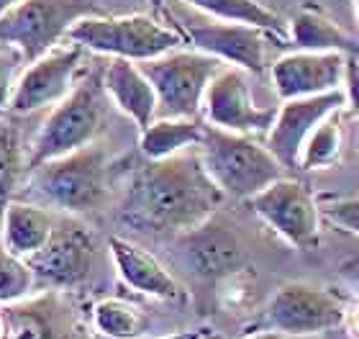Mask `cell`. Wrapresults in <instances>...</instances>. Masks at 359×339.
Returning a JSON list of instances; mask_svg holds the SVG:
<instances>
[{
	"mask_svg": "<svg viewBox=\"0 0 359 339\" xmlns=\"http://www.w3.org/2000/svg\"><path fill=\"white\" fill-rule=\"evenodd\" d=\"M157 93V116L167 119H198L203 108V95L210 80L218 75L224 62L193 52H172L147 62H136Z\"/></svg>",
	"mask_w": 359,
	"mask_h": 339,
	"instance_id": "obj_7",
	"label": "cell"
},
{
	"mask_svg": "<svg viewBox=\"0 0 359 339\" xmlns=\"http://www.w3.org/2000/svg\"><path fill=\"white\" fill-rule=\"evenodd\" d=\"M85 60V49L69 41L67 46H54L39 60L29 62L15 80L8 113H34L46 106H57L72 88Z\"/></svg>",
	"mask_w": 359,
	"mask_h": 339,
	"instance_id": "obj_12",
	"label": "cell"
},
{
	"mask_svg": "<svg viewBox=\"0 0 359 339\" xmlns=\"http://www.w3.org/2000/svg\"><path fill=\"white\" fill-rule=\"evenodd\" d=\"M195 149L203 170L216 182L224 198L249 201L259 190L285 178V167L267 149V144L257 142L255 134H233L205 124L201 144Z\"/></svg>",
	"mask_w": 359,
	"mask_h": 339,
	"instance_id": "obj_4",
	"label": "cell"
},
{
	"mask_svg": "<svg viewBox=\"0 0 359 339\" xmlns=\"http://www.w3.org/2000/svg\"><path fill=\"white\" fill-rule=\"evenodd\" d=\"M103 13L95 0H21L0 15V39L13 44L26 65L67 39L85 15Z\"/></svg>",
	"mask_w": 359,
	"mask_h": 339,
	"instance_id": "obj_6",
	"label": "cell"
},
{
	"mask_svg": "<svg viewBox=\"0 0 359 339\" xmlns=\"http://www.w3.org/2000/svg\"><path fill=\"white\" fill-rule=\"evenodd\" d=\"M205 124L233 134H267L277 116L275 106H257L249 88V72L241 67H221L203 95Z\"/></svg>",
	"mask_w": 359,
	"mask_h": 339,
	"instance_id": "obj_11",
	"label": "cell"
},
{
	"mask_svg": "<svg viewBox=\"0 0 359 339\" xmlns=\"http://www.w3.org/2000/svg\"><path fill=\"white\" fill-rule=\"evenodd\" d=\"M26 154H23L21 131L13 121L0 113V213L21 190L26 178Z\"/></svg>",
	"mask_w": 359,
	"mask_h": 339,
	"instance_id": "obj_24",
	"label": "cell"
},
{
	"mask_svg": "<svg viewBox=\"0 0 359 339\" xmlns=\"http://www.w3.org/2000/svg\"><path fill=\"white\" fill-rule=\"evenodd\" d=\"M67 39L90 52L131 62L154 60L185 44L182 31L175 23H165L149 13L85 15L67 31Z\"/></svg>",
	"mask_w": 359,
	"mask_h": 339,
	"instance_id": "obj_5",
	"label": "cell"
},
{
	"mask_svg": "<svg viewBox=\"0 0 359 339\" xmlns=\"http://www.w3.org/2000/svg\"><path fill=\"white\" fill-rule=\"evenodd\" d=\"M26 262L34 270L36 286L44 291H69L90 278L95 244L85 226L75 221H57L46 244Z\"/></svg>",
	"mask_w": 359,
	"mask_h": 339,
	"instance_id": "obj_13",
	"label": "cell"
},
{
	"mask_svg": "<svg viewBox=\"0 0 359 339\" xmlns=\"http://www.w3.org/2000/svg\"><path fill=\"white\" fill-rule=\"evenodd\" d=\"M224 193L203 170L198 149L167 159H144L128 178L121 201V221L157 239H177L213 216Z\"/></svg>",
	"mask_w": 359,
	"mask_h": 339,
	"instance_id": "obj_1",
	"label": "cell"
},
{
	"mask_svg": "<svg viewBox=\"0 0 359 339\" xmlns=\"http://www.w3.org/2000/svg\"><path fill=\"white\" fill-rule=\"evenodd\" d=\"M344 106H346L344 88L321 93V95H308V98L283 100V106L277 108V116L267 131V149L275 154L277 162L285 170L298 167L303 144L308 142V136L313 134V128L326 116L341 111Z\"/></svg>",
	"mask_w": 359,
	"mask_h": 339,
	"instance_id": "obj_14",
	"label": "cell"
},
{
	"mask_svg": "<svg viewBox=\"0 0 359 339\" xmlns=\"http://www.w3.org/2000/svg\"><path fill=\"white\" fill-rule=\"evenodd\" d=\"M252 211L290 247L316 249L321 239V208L306 182L280 178L249 198Z\"/></svg>",
	"mask_w": 359,
	"mask_h": 339,
	"instance_id": "obj_9",
	"label": "cell"
},
{
	"mask_svg": "<svg viewBox=\"0 0 359 339\" xmlns=\"http://www.w3.org/2000/svg\"><path fill=\"white\" fill-rule=\"evenodd\" d=\"M34 288H36V278L31 265L0 244V306H13L29 298Z\"/></svg>",
	"mask_w": 359,
	"mask_h": 339,
	"instance_id": "obj_27",
	"label": "cell"
},
{
	"mask_svg": "<svg viewBox=\"0 0 359 339\" xmlns=\"http://www.w3.org/2000/svg\"><path fill=\"white\" fill-rule=\"evenodd\" d=\"M26 67V60L13 44H8L0 39V111L8 113V103L13 95L15 80L21 75V69Z\"/></svg>",
	"mask_w": 359,
	"mask_h": 339,
	"instance_id": "obj_28",
	"label": "cell"
},
{
	"mask_svg": "<svg viewBox=\"0 0 359 339\" xmlns=\"http://www.w3.org/2000/svg\"><path fill=\"white\" fill-rule=\"evenodd\" d=\"M203 126H205V121L201 119H167V116H157L149 126L142 128L139 152L144 154V159L175 157L180 152L193 149V147L201 144Z\"/></svg>",
	"mask_w": 359,
	"mask_h": 339,
	"instance_id": "obj_22",
	"label": "cell"
},
{
	"mask_svg": "<svg viewBox=\"0 0 359 339\" xmlns=\"http://www.w3.org/2000/svg\"><path fill=\"white\" fill-rule=\"evenodd\" d=\"M108 249H111L113 265H116L118 280L123 286H128L136 293L149 295V298H159V301H180L182 298L180 283L151 252H147L134 241L123 239V237H111Z\"/></svg>",
	"mask_w": 359,
	"mask_h": 339,
	"instance_id": "obj_17",
	"label": "cell"
},
{
	"mask_svg": "<svg viewBox=\"0 0 359 339\" xmlns=\"http://www.w3.org/2000/svg\"><path fill=\"white\" fill-rule=\"evenodd\" d=\"M354 6H357V15H359V0H354Z\"/></svg>",
	"mask_w": 359,
	"mask_h": 339,
	"instance_id": "obj_37",
	"label": "cell"
},
{
	"mask_svg": "<svg viewBox=\"0 0 359 339\" xmlns=\"http://www.w3.org/2000/svg\"><path fill=\"white\" fill-rule=\"evenodd\" d=\"M175 26L182 31L185 41L193 44V49L210 54L231 67H241L252 75H262L269 67V49L283 46L280 44L283 36L249 23L210 18V21H180Z\"/></svg>",
	"mask_w": 359,
	"mask_h": 339,
	"instance_id": "obj_8",
	"label": "cell"
},
{
	"mask_svg": "<svg viewBox=\"0 0 359 339\" xmlns=\"http://www.w3.org/2000/svg\"><path fill=\"white\" fill-rule=\"evenodd\" d=\"M0 113H6V111H0Z\"/></svg>",
	"mask_w": 359,
	"mask_h": 339,
	"instance_id": "obj_38",
	"label": "cell"
},
{
	"mask_svg": "<svg viewBox=\"0 0 359 339\" xmlns=\"http://www.w3.org/2000/svg\"><path fill=\"white\" fill-rule=\"evenodd\" d=\"M264 324L283 337H311L344 324V303L313 283H285L272 295Z\"/></svg>",
	"mask_w": 359,
	"mask_h": 339,
	"instance_id": "obj_10",
	"label": "cell"
},
{
	"mask_svg": "<svg viewBox=\"0 0 359 339\" xmlns=\"http://www.w3.org/2000/svg\"><path fill=\"white\" fill-rule=\"evenodd\" d=\"M151 6L157 8V11H162V0H151Z\"/></svg>",
	"mask_w": 359,
	"mask_h": 339,
	"instance_id": "obj_36",
	"label": "cell"
},
{
	"mask_svg": "<svg viewBox=\"0 0 359 339\" xmlns=\"http://www.w3.org/2000/svg\"><path fill=\"white\" fill-rule=\"evenodd\" d=\"M93 324L108 339H136L147 329V317L123 298H103L93 306Z\"/></svg>",
	"mask_w": 359,
	"mask_h": 339,
	"instance_id": "obj_26",
	"label": "cell"
},
{
	"mask_svg": "<svg viewBox=\"0 0 359 339\" xmlns=\"http://www.w3.org/2000/svg\"><path fill=\"white\" fill-rule=\"evenodd\" d=\"M344 93H346V108L352 111L354 119H359V57H346Z\"/></svg>",
	"mask_w": 359,
	"mask_h": 339,
	"instance_id": "obj_30",
	"label": "cell"
},
{
	"mask_svg": "<svg viewBox=\"0 0 359 339\" xmlns=\"http://www.w3.org/2000/svg\"><path fill=\"white\" fill-rule=\"evenodd\" d=\"M159 339H203V332H175V334H167V337H159Z\"/></svg>",
	"mask_w": 359,
	"mask_h": 339,
	"instance_id": "obj_32",
	"label": "cell"
},
{
	"mask_svg": "<svg viewBox=\"0 0 359 339\" xmlns=\"http://www.w3.org/2000/svg\"><path fill=\"white\" fill-rule=\"evenodd\" d=\"M111 119V100L103 88V67L90 69L80 83L65 95L46 116L31 144L26 173L44 165L49 159L65 157L69 152L83 149L97 142Z\"/></svg>",
	"mask_w": 359,
	"mask_h": 339,
	"instance_id": "obj_3",
	"label": "cell"
},
{
	"mask_svg": "<svg viewBox=\"0 0 359 339\" xmlns=\"http://www.w3.org/2000/svg\"><path fill=\"white\" fill-rule=\"evenodd\" d=\"M344 54L295 49L269 65V80L280 100L308 98L344 88Z\"/></svg>",
	"mask_w": 359,
	"mask_h": 339,
	"instance_id": "obj_15",
	"label": "cell"
},
{
	"mask_svg": "<svg viewBox=\"0 0 359 339\" xmlns=\"http://www.w3.org/2000/svg\"><path fill=\"white\" fill-rule=\"evenodd\" d=\"M3 311L8 339H83V324L60 291L29 295Z\"/></svg>",
	"mask_w": 359,
	"mask_h": 339,
	"instance_id": "obj_16",
	"label": "cell"
},
{
	"mask_svg": "<svg viewBox=\"0 0 359 339\" xmlns=\"http://www.w3.org/2000/svg\"><path fill=\"white\" fill-rule=\"evenodd\" d=\"M203 339H205V337H203Z\"/></svg>",
	"mask_w": 359,
	"mask_h": 339,
	"instance_id": "obj_39",
	"label": "cell"
},
{
	"mask_svg": "<svg viewBox=\"0 0 359 339\" xmlns=\"http://www.w3.org/2000/svg\"><path fill=\"white\" fill-rule=\"evenodd\" d=\"M287 39L290 46L306 52H339L344 57H359L357 39L316 3H306L295 11L287 23Z\"/></svg>",
	"mask_w": 359,
	"mask_h": 339,
	"instance_id": "obj_21",
	"label": "cell"
},
{
	"mask_svg": "<svg viewBox=\"0 0 359 339\" xmlns=\"http://www.w3.org/2000/svg\"><path fill=\"white\" fill-rule=\"evenodd\" d=\"M247 339H283V334L272 332V329H264V332H257V334H252V337H247Z\"/></svg>",
	"mask_w": 359,
	"mask_h": 339,
	"instance_id": "obj_33",
	"label": "cell"
},
{
	"mask_svg": "<svg viewBox=\"0 0 359 339\" xmlns=\"http://www.w3.org/2000/svg\"><path fill=\"white\" fill-rule=\"evenodd\" d=\"M341 111L331 113L313 128V134L308 136L303 144L298 167L300 170H329L339 165L341 152H344V128H341Z\"/></svg>",
	"mask_w": 359,
	"mask_h": 339,
	"instance_id": "obj_25",
	"label": "cell"
},
{
	"mask_svg": "<svg viewBox=\"0 0 359 339\" xmlns=\"http://www.w3.org/2000/svg\"><path fill=\"white\" fill-rule=\"evenodd\" d=\"M193 8L208 13L216 21H231V23H249V26H259L267 29L277 36H285V21L280 15L267 8L262 0H185Z\"/></svg>",
	"mask_w": 359,
	"mask_h": 339,
	"instance_id": "obj_23",
	"label": "cell"
},
{
	"mask_svg": "<svg viewBox=\"0 0 359 339\" xmlns=\"http://www.w3.org/2000/svg\"><path fill=\"white\" fill-rule=\"evenodd\" d=\"M180 239L187 241V260L201 278L231 275L241 262V244L236 234L229 224L218 221L216 213Z\"/></svg>",
	"mask_w": 359,
	"mask_h": 339,
	"instance_id": "obj_18",
	"label": "cell"
},
{
	"mask_svg": "<svg viewBox=\"0 0 359 339\" xmlns=\"http://www.w3.org/2000/svg\"><path fill=\"white\" fill-rule=\"evenodd\" d=\"M103 88L113 106L126 113L139 128L157 119V93L136 62L111 57L103 67Z\"/></svg>",
	"mask_w": 359,
	"mask_h": 339,
	"instance_id": "obj_19",
	"label": "cell"
},
{
	"mask_svg": "<svg viewBox=\"0 0 359 339\" xmlns=\"http://www.w3.org/2000/svg\"><path fill=\"white\" fill-rule=\"evenodd\" d=\"M54 226L57 219L49 208L26 198H18V201L13 198L0 213V244L11 249L13 255L29 260L44 247Z\"/></svg>",
	"mask_w": 359,
	"mask_h": 339,
	"instance_id": "obj_20",
	"label": "cell"
},
{
	"mask_svg": "<svg viewBox=\"0 0 359 339\" xmlns=\"http://www.w3.org/2000/svg\"><path fill=\"white\" fill-rule=\"evenodd\" d=\"M344 324L349 326V334H352L354 339H359V298L349 309H344Z\"/></svg>",
	"mask_w": 359,
	"mask_h": 339,
	"instance_id": "obj_31",
	"label": "cell"
},
{
	"mask_svg": "<svg viewBox=\"0 0 359 339\" xmlns=\"http://www.w3.org/2000/svg\"><path fill=\"white\" fill-rule=\"evenodd\" d=\"M18 3H21V0H0V15L6 13V11H11L13 6H18Z\"/></svg>",
	"mask_w": 359,
	"mask_h": 339,
	"instance_id": "obj_35",
	"label": "cell"
},
{
	"mask_svg": "<svg viewBox=\"0 0 359 339\" xmlns=\"http://www.w3.org/2000/svg\"><path fill=\"white\" fill-rule=\"evenodd\" d=\"M321 208V216L337 224L344 232H352L359 237V196H344V198H326Z\"/></svg>",
	"mask_w": 359,
	"mask_h": 339,
	"instance_id": "obj_29",
	"label": "cell"
},
{
	"mask_svg": "<svg viewBox=\"0 0 359 339\" xmlns=\"http://www.w3.org/2000/svg\"><path fill=\"white\" fill-rule=\"evenodd\" d=\"M113 159L100 139L65 157L49 159L23 178V198L65 213H90L108 204L113 190Z\"/></svg>",
	"mask_w": 359,
	"mask_h": 339,
	"instance_id": "obj_2",
	"label": "cell"
},
{
	"mask_svg": "<svg viewBox=\"0 0 359 339\" xmlns=\"http://www.w3.org/2000/svg\"><path fill=\"white\" fill-rule=\"evenodd\" d=\"M0 339H8V319L3 309H0Z\"/></svg>",
	"mask_w": 359,
	"mask_h": 339,
	"instance_id": "obj_34",
	"label": "cell"
}]
</instances>
